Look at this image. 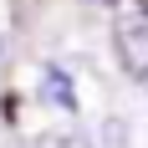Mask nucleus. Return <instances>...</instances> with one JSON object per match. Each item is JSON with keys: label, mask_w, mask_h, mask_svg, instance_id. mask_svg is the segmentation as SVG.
Here are the masks:
<instances>
[{"label": "nucleus", "mask_w": 148, "mask_h": 148, "mask_svg": "<svg viewBox=\"0 0 148 148\" xmlns=\"http://www.w3.org/2000/svg\"><path fill=\"white\" fill-rule=\"evenodd\" d=\"M112 46H118L123 72L148 92V10H143V5H133V10L118 15V26H112Z\"/></svg>", "instance_id": "f257e3e1"}, {"label": "nucleus", "mask_w": 148, "mask_h": 148, "mask_svg": "<svg viewBox=\"0 0 148 148\" xmlns=\"http://www.w3.org/2000/svg\"><path fill=\"white\" fill-rule=\"evenodd\" d=\"M36 97H41L46 107L66 112V118L82 112V102H77V82H72V72H66L61 61H46V66H41V77H36Z\"/></svg>", "instance_id": "f03ea898"}, {"label": "nucleus", "mask_w": 148, "mask_h": 148, "mask_svg": "<svg viewBox=\"0 0 148 148\" xmlns=\"http://www.w3.org/2000/svg\"><path fill=\"white\" fill-rule=\"evenodd\" d=\"M26 148H97L82 128H46V133L26 138Z\"/></svg>", "instance_id": "7ed1b4c3"}, {"label": "nucleus", "mask_w": 148, "mask_h": 148, "mask_svg": "<svg viewBox=\"0 0 148 148\" xmlns=\"http://www.w3.org/2000/svg\"><path fill=\"white\" fill-rule=\"evenodd\" d=\"M0 66H5V36H0Z\"/></svg>", "instance_id": "20e7f679"}]
</instances>
